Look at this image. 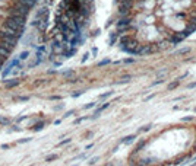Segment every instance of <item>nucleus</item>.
Listing matches in <instances>:
<instances>
[{"mask_svg":"<svg viewBox=\"0 0 196 166\" xmlns=\"http://www.w3.org/2000/svg\"><path fill=\"white\" fill-rule=\"evenodd\" d=\"M129 23H130V19H129V18H125V19H121V21L117 23V26H119V29H125L126 26H129Z\"/></svg>","mask_w":196,"mask_h":166,"instance_id":"1a4fd4ad","label":"nucleus"},{"mask_svg":"<svg viewBox=\"0 0 196 166\" xmlns=\"http://www.w3.org/2000/svg\"><path fill=\"white\" fill-rule=\"evenodd\" d=\"M19 83H21V79H12V80H7V82H5L6 87H13V86H18Z\"/></svg>","mask_w":196,"mask_h":166,"instance_id":"9d476101","label":"nucleus"},{"mask_svg":"<svg viewBox=\"0 0 196 166\" xmlns=\"http://www.w3.org/2000/svg\"><path fill=\"white\" fill-rule=\"evenodd\" d=\"M19 63H21V61H19V58H18V57H16V58H13L12 61H9L7 64H6V67L3 69V71H2V77H3V79H6V77H7V74H9L12 70H13V69L19 64Z\"/></svg>","mask_w":196,"mask_h":166,"instance_id":"7ed1b4c3","label":"nucleus"},{"mask_svg":"<svg viewBox=\"0 0 196 166\" xmlns=\"http://www.w3.org/2000/svg\"><path fill=\"white\" fill-rule=\"evenodd\" d=\"M110 95H113V92H107V93H104V95H101L100 98H101V99H104V98H107V96H110Z\"/></svg>","mask_w":196,"mask_h":166,"instance_id":"412c9836","label":"nucleus"},{"mask_svg":"<svg viewBox=\"0 0 196 166\" xmlns=\"http://www.w3.org/2000/svg\"><path fill=\"white\" fill-rule=\"evenodd\" d=\"M5 61H6V58H3V57H0V69L3 67V64H5Z\"/></svg>","mask_w":196,"mask_h":166,"instance_id":"4be33fe9","label":"nucleus"},{"mask_svg":"<svg viewBox=\"0 0 196 166\" xmlns=\"http://www.w3.org/2000/svg\"><path fill=\"white\" fill-rule=\"evenodd\" d=\"M28 56H29V51L25 50V51H22V53L19 54L18 58H19V61H23V60H27V58H28Z\"/></svg>","mask_w":196,"mask_h":166,"instance_id":"ddd939ff","label":"nucleus"},{"mask_svg":"<svg viewBox=\"0 0 196 166\" xmlns=\"http://www.w3.org/2000/svg\"><path fill=\"white\" fill-rule=\"evenodd\" d=\"M13 2H18V3H22V5H25L28 6L29 9H32L35 6V3L38 2V0H13Z\"/></svg>","mask_w":196,"mask_h":166,"instance_id":"6e6552de","label":"nucleus"},{"mask_svg":"<svg viewBox=\"0 0 196 166\" xmlns=\"http://www.w3.org/2000/svg\"><path fill=\"white\" fill-rule=\"evenodd\" d=\"M48 13V7L47 6H43V7H40L38 10H37V13H35V16H34V21H32V26H37V23H38V21L44 16V15H47Z\"/></svg>","mask_w":196,"mask_h":166,"instance_id":"39448f33","label":"nucleus"},{"mask_svg":"<svg viewBox=\"0 0 196 166\" xmlns=\"http://www.w3.org/2000/svg\"><path fill=\"white\" fill-rule=\"evenodd\" d=\"M9 147H10L9 144H2V149H3V150H6V149H9Z\"/></svg>","mask_w":196,"mask_h":166,"instance_id":"a878e982","label":"nucleus"},{"mask_svg":"<svg viewBox=\"0 0 196 166\" xmlns=\"http://www.w3.org/2000/svg\"><path fill=\"white\" fill-rule=\"evenodd\" d=\"M35 28L38 29L40 32H45V31H47V28H48V13L44 15V16L38 21V23H37Z\"/></svg>","mask_w":196,"mask_h":166,"instance_id":"0eeeda50","label":"nucleus"},{"mask_svg":"<svg viewBox=\"0 0 196 166\" xmlns=\"http://www.w3.org/2000/svg\"><path fill=\"white\" fill-rule=\"evenodd\" d=\"M129 80H130V76H125V77L120 79V83H126V82H129Z\"/></svg>","mask_w":196,"mask_h":166,"instance_id":"f3484780","label":"nucleus"},{"mask_svg":"<svg viewBox=\"0 0 196 166\" xmlns=\"http://www.w3.org/2000/svg\"><path fill=\"white\" fill-rule=\"evenodd\" d=\"M73 166H78V165H73Z\"/></svg>","mask_w":196,"mask_h":166,"instance_id":"c85d7f7f","label":"nucleus"},{"mask_svg":"<svg viewBox=\"0 0 196 166\" xmlns=\"http://www.w3.org/2000/svg\"><path fill=\"white\" fill-rule=\"evenodd\" d=\"M69 142H70V138H66V140H63V142L60 143L59 146H63V144H66V143H69Z\"/></svg>","mask_w":196,"mask_h":166,"instance_id":"5701e85b","label":"nucleus"},{"mask_svg":"<svg viewBox=\"0 0 196 166\" xmlns=\"http://www.w3.org/2000/svg\"><path fill=\"white\" fill-rule=\"evenodd\" d=\"M151 53V48L149 47H142L136 51V54H149Z\"/></svg>","mask_w":196,"mask_h":166,"instance_id":"f8f14e48","label":"nucleus"},{"mask_svg":"<svg viewBox=\"0 0 196 166\" xmlns=\"http://www.w3.org/2000/svg\"><path fill=\"white\" fill-rule=\"evenodd\" d=\"M133 138H135V136H129V137H126V138L123 140V143H130Z\"/></svg>","mask_w":196,"mask_h":166,"instance_id":"a211bd4d","label":"nucleus"},{"mask_svg":"<svg viewBox=\"0 0 196 166\" xmlns=\"http://www.w3.org/2000/svg\"><path fill=\"white\" fill-rule=\"evenodd\" d=\"M29 12H31V9L28 6L22 5V3H18V2H13V5H12L9 7V10H7V15H19V16L28 18Z\"/></svg>","mask_w":196,"mask_h":166,"instance_id":"f03ea898","label":"nucleus"},{"mask_svg":"<svg viewBox=\"0 0 196 166\" xmlns=\"http://www.w3.org/2000/svg\"><path fill=\"white\" fill-rule=\"evenodd\" d=\"M187 87H189V89H192V87H196V82H195V83H190Z\"/></svg>","mask_w":196,"mask_h":166,"instance_id":"bb28decb","label":"nucleus"},{"mask_svg":"<svg viewBox=\"0 0 196 166\" xmlns=\"http://www.w3.org/2000/svg\"><path fill=\"white\" fill-rule=\"evenodd\" d=\"M10 53H12V51H9L7 48H5V47H2V45H0V57H3V58H7Z\"/></svg>","mask_w":196,"mask_h":166,"instance_id":"9b49d317","label":"nucleus"},{"mask_svg":"<svg viewBox=\"0 0 196 166\" xmlns=\"http://www.w3.org/2000/svg\"><path fill=\"white\" fill-rule=\"evenodd\" d=\"M57 157H59L57 155H50V156H47V159H45V160H47V162H51V160H56Z\"/></svg>","mask_w":196,"mask_h":166,"instance_id":"dca6fc26","label":"nucleus"},{"mask_svg":"<svg viewBox=\"0 0 196 166\" xmlns=\"http://www.w3.org/2000/svg\"><path fill=\"white\" fill-rule=\"evenodd\" d=\"M35 57H37V60H38L40 63L44 61L45 57H47V47H45V45L37 47V50H35Z\"/></svg>","mask_w":196,"mask_h":166,"instance_id":"423d86ee","label":"nucleus"},{"mask_svg":"<svg viewBox=\"0 0 196 166\" xmlns=\"http://www.w3.org/2000/svg\"><path fill=\"white\" fill-rule=\"evenodd\" d=\"M179 83H180V79H179V80H176V82H173V83H170V85H168V89H170V91H171V89H174Z\"/></svg>","mask_w":196,"mask_h":166,"instance_id":"2eb2a0df","label":"nucleus"},{"mask_svg":"<svg viewBox=\"0 0 196 166\" xmlns=\"http://www.w3.org/2000/svg\"><path fill=\"white\" fill-rule=\"evenodd\" d=\"M187 51H189V48H181V50L177 51V54H185V53H187Z\"/></svg>","mask_w":196,"mask_h":166,"instance_id":"aec40b11","label":"nucleus"},{"mask_svg":"<svg viewBox=\"0 0 196 166\" xmlns=\"http://www.w3.org/2000/svg\"><path fill=\"white\" fill-rule=\"evenodd\" d=\"M0 41H5V42H7V44H12L13 47H16L19 38L15 36V35H9V34H5V32L0 31Z\"/></svg>","mask_w":196,"mask_h":166,"instance_id":"20e7f679","label":"nucleus"},{"mask_svg":"<svg viewBox=\"0 0 196 166\" xmlns=\"http://www.w3.org/2000/svg\"><path fill=\"white\" fill-rule=\"evenodd\" d=\"M95 104H88V105H85V109H88V108H92Z\"/></svg>","mask_w":196,"mask_h":166,"instance_id":"393cba45","label":"nucleus"},{"mask_svg":"<svg viewBox=\"0 0 196 166\" xmlns=\"http://www.w3.org/2000/svg\"><path fill=\"white\" fill-rule=\"evenodd\" d=\"M107 63H110V60H104V61H101V63H100V66H104V64H107Z\"/></svg>","mask_w":196,"mask_h":166,"instance_id":"b1692460","label":"nucleus"},{"mask_svg":"<svg viewBox=\"0 0 196 166\" xmlns=\"http://www.w3.org/2000/svg\"><path fill=\"white\" fill-rule=\"evenodd\" d=\"M25 25H27V18L19 16V15H7L6 19L3 21V26L12 29L19 36H22L25 34Z\"/></svg>","mask_w":196,"mask_h":166,"instance_id":"f257e3e1","label":"nucleus"},{"mask_svg":"<svg viewBox=\"0 0 196 166\" xmlns=\"http://www.w3.org/2000/svg\"><path fill=\"white\" fill-rule=\"evenodd\" d=\"M31 166H32V165H31Z\"/></svg>","mask_w":196,"mask_h":166,"instance_id":"c756f323","label":"nucleus"},{"mask_svg":"<svg viewBox=\"0 0 196 166\" xmlns=\"http://www.w3.org/2000/svg\"><path fill=\"white\" fill-rule=\"evenodd\" d=\"M5 5V0H0V6H3Z\"/></svg>","mask_w":196,"mask_h":166,"instance_id":"cd10ccee","label":"nucleus"},{"mask_svg":"<svg viewBox=\"0 0 196 166\" xmlns=\"http://www.w3.org/2000/svg\"><path fill=\"white\" fill-rule=\"evenodd\" d=\"M116 35H117V34H111V38H110V45L114 44V41H116Z\"/></svg>","mask_w":196,"mask_h":166,"instance_id":"6ab92c4d","label":"nucleus"},{"mask_svg":"<svg viewBox=\"0 0 196 166\" xmlns=\"http://www.w3.org/2000/svg\"><path fill=\"white\" fill-rule=\"evenodd\" d=\"M43 127H44V122H40V124H37V125L34 127V131H40V130H43Z\"/></svg>","mask_w":196,"mask_h":166,"instance_id":"4468645a","label":"nucleus"}]
</instances>
